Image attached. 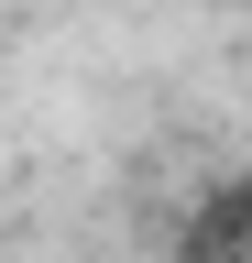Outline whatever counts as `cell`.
<instances>
[{
  "label": "cell",
  "mask_w": 252,
  "mask_h": 263,
  "mask_svg": "<svg viewBox=\"0 0 252 263\" xmlns=\"http://www.w3.org/2000/svg\"><path fill=\"white\" fill-rule=\"evenodd\" d=\"M176 263H252V176L241 186H219L198 219H186V252Z\"/></svg>",
  "instance_id": "obj_1"
}]
</instances>
